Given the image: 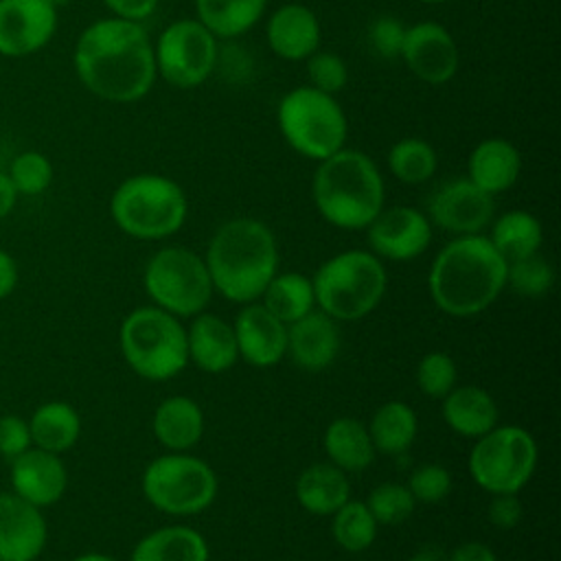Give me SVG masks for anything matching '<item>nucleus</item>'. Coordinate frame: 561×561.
<instances>
[{
  "label": "nucleus",
  "instance_id": "obj_1",
  "mask_svg": "<svg viewBox=\"0 0 561 561\" xmlns=\"http://www.w3.org/2000/svg\"><path fill=\"white\" fill-rule=\"evenodd\" d=\"M81 85L110 103H134L156 81L153 44L140 22L103 18L88 24L72 50Z\"/></svg>",
  "mask_w": 561,
  "mask_h": 561
},
{
  "label": "nucleus",
  "instance_id": "obj_2",
  "mask_svg": "<svg viewBox=\"0 0 561 561\" xmlns=\"http://www.w3.org/2000/svg\"><path fill=\"white\" fill-rule=\"evenodd\" d=\"M506 267L508 263L489 237H456L432 261L427 276L430 296L449 316H476L491 307L506 287Z\"/></svg>",
  "mask_w": 561,
  "mask_h": 561
},
{
  "label": "nucleus",
  "instance_id": "obj_3",
  "mask_svg": "<svg viewBox=\"0 0 561 561\" xmlns=\"http://www.w3.org/2000/svg\"><path fill=\"white\" fill-rule=\"evenodd\" d=\"M204 263L213 289L232 302H252L278 272L276 239L263 221L237 217L217 228Z\"/></svg>",
  "mask_w": 561,
  "mask_h": 561
},
{
  "label": "nucleus",
  "instance_id": "obj_4",
  "mask_svg": "<svg viewBox=\"0 0 561 561\" xmlns=\"http://www.w3.org/2000/svg\"><path fill=\"white\" fill-rule=\"evenodd\" d=\"M311 195L318 213L329 224L359 230L383 208V178L364 151L342 147L318 162Z\"/></svg>",
  "mask_w": 561,
  "mask_h": 561
},
{
  "label": "nucleus",
  "instance_id": "obj_5",
  "mask_svg": "<svg viewBox=\"0 0 561 561\" xmlns=\"http://www.w3.org/2000/svg\"><path fill=\"white\" fill-rule=\"evenodd\" d=\"M182 186L158 173H136L123 180L110 199L114 224L134 239H164L178 232L186 219Z\"/></svg>",
  "mask_w": 561,
  "mask_h": 561
},
{
  "label": "nucleus",
  "instance_id": "obj_6",
  "mask_svg": "<svg viewBox=\"0 0 561 561\" xmlns=\"http://www.w3.org/2000/svg\"><path fill=\"white\" fill-rule=\"evenodd\" d=\"M311 285L320 311L333 320H359L381 302L388 276L373 252L346 250L324 261Z\"/></svg>",
  "mask_w": 561,
  "mask_h": 561
},
{
  "label": "nucleus",
  "instance_id": "obj_7",
  "mask_svg": "<svg viewBox=\"0 0 561 561\" xmlns=\"http://www.w3.org/2000/svg\"><path fill=\"white\" fill-rule=\"evenodd\" d=\"M118 342L129 368L151 381L171 379L188 364L186 329L160 307L134 309L121 324Z\"/></svg>",
  "mask_w": 561,
  "mask_h": 561
},
{
  "label": "nucleus",
  "instance_id": "obj_8",
  "mask_svg": "<svg viewBox=\"0 0 561 561\" xmlns=\"http://www.w3.org/2000/svg\"><path fill=\"white\" fill-rule=\"evenodd\" d=\"M276 121L285 142L316 162L340 151L348 134L346 114L335 96L311 85L289 90L278 101Z\"/></svg>",
  "mask_w": 561,
  "mask_h": 561
},
{
  "label": "nucleus",
  "instance_id": "obj_9",
  "mask_svg": "<svg viewBox=\"0 0 561 561\" xmlns=\"http://www.w3.org/2000/svg\"><path fill=\"white\" fill-rule=\"evenodd\" d=\"M142 283L156 307L173 316L202 313L215 291L204 259L180 245L156 252L145 267Z\"/></svg>",
  "mask_w": 561,
  "mask_h": 561
},
{
  "label": "nucleus",
  "instance_id": "obj_10",
  "mask_svg": "<svg viewBox=\"0 0 561 561\" xmlns=\"http://www.w3.org/2000/svg\"><path fill=\"white\" fill-rule=\"evenodd\" d=\"M142 493L162 513L195 515L213 504L217 476L202 458L173 451L147 465Z\"/></svg>",
  "mask_w": 561,
  "mask_h": 561
},
{
  "label": "nucleus",
  "instance_id": "obj_11",
  "mask_svg": "<svg viewBox=\"0 0 561 561\" xmlns=\"http://www.w3.org/2000/svg\"><path fill=\"white\" fill-rule=\"evenodd\" d=\"M537 465V443L519 425L493 427L469 454V473L489 493H517Z\"/></svg>",
  "mask_w": 561,
  "mask_h": 561
},
{
  "label": "nucleus",
  "instance_id": "obj_12",
  "mask_svg": "<svg viewBox=\"0 0 561 561\" xmlns=\"http://www.w3.org/2000/svg\"><path fill=\"white\" fill-rule=\"evenodd\" d=\"M217 57V37L193 18L171 22L153 46L156 75L180 90L202 85L213 75Z\"/></svg>",
  "mask_w": 561,
  "mask_h": 561
},
{
  "label": "nucleus",
  "instance_id": "obj_13",
  "mask_svg": "<svg viewBox=\"0 0 561 561\" xmlns=\"http://www.w3.org/2000/svg\"><path fill=\"white\" fill-rule=\"evenodd\" d=\"M57 22V9L48 0H0V55L20 59L42 50Z\"/></svg>",
  "mask_w": 561,
  "mask_h": 561
},
{
  "label": "nucleus",
  "instance_id": "obj_14",
  "mask_svg": "<svg viewBox=\"0 0 561 561\" xmlns=\"http://www.w3.org/2000/svg\"><path fill=\"white\" fill-rule=\"evenodd\" d=\"M430 219L454 234H480L493 219V195L484 193L469 178L440 184L427 202Z\"/></svg>",
  "mask_w": 561,
  "mask_h": 561
},
{
  "label": "nucleus",
  "instance_id": "obj_15",
  "mask_svg": "<svg viewBox=\"0 0 561 561\" xmlns=\"http://www.w3.org/2000/svg\"><path fill=\"white\" fill-rule=\"evenodd\" d=\"M399 57L416 79L430 85H440L454 79L460 64L456 39L438 22L405 26Z\"/></svg>",
  "mask_w": 561,
  "mask_h": 561
},
{
  "label": "nucleus",
  "instance_id": "obj_16",
  "mask_svg": "<svg viewBox=\"0 0 561 561\" xmlns=\"http://www.w3.org/2000/svg\"><path fill=\"white\" fill-rule=\"evenodd\" d=\"M366 230L373 254L388 261H412L432 241L430 219L412 206L381 208Z\"/></svg>",
  "mask_w": 561,
  "mask_h": 561
},
{
  "label": "nucleus",
  "instance_id": "obj_17",
  "mask_svg": "<svg viewBox=\"0 0 561 561\" xmlns=\"http://www.w3.org/2000/svg\"><path fill=\"white\" fill-rule=\"evenodd\" d=\"M48 541L42 508L13 491H0V561H35Z\"/></svg>",
  "mask_w": 561,
  "mask_h": 561
},
{
  "label": "nucleus",
  "instance_id": "obj_18",
  "mask_svg": "<svg viewBox=\"0 0 561 561\" xmlns=\"http://www.w3.org/2000/svg\"><path fill=\"white\" fill-rule=\"evenodd\" d=\"M11 491L37 508L57 504L68 489V471L59 454L28 447L9 462Z\"/></svg>",
  "mask_w": 561,
  "mask_h": 561
},
{
  "label": "nucleus",
  "instance_id": "obj_19",
  "mask_svg": "<svg viewBox=\"0 0 561 561\" xmlns=\"http://www.w3.org/2000/svg\"><path fill=\"white\" fill-rule=\"evenodd\" d=\"M232 329L239 357H243L252 366H274L287 351V324L270 313L263 305L252 302L243 307Z\"/></svg>",
  "mask_w": 561,
  "mask_h": 561
},
{
  "label": "nucleus",
  "instance_id": "obj_20",
  "mask_svg": "<svg viewBox=\"0 0 561 561\" xmlns=\"http://www.w3.org/2000/svg\"><path fill=\"white\" fill-rule=\"evenodd\" d=\"M272 53L287 61H302L320 48V22L316 13L298 2L276 9L265 26Z\"/></svg>",
  "mask_w": 561,
  "mask_h": 561
},
{
  "label": "nucleus",
  "instance_id": "obj_21",
  "mask_svg": "<svg viewBox=\"0 0 561 561\" xmlns=\"http://www.w3.org/2000/svg\"><path fill=\"white\" fill-rule=\"evenodd\" d=\"M340 351V329L324 311H309L287 324V355L305 370H322L333 364Z\"/></svg>",
  "mask_w": 561,
  "mask_h": 561
},
{
  "label": "nucleus",
  "instance_id": "obj_22",
  "mask_svg": "<svg viewBox=\"0 0 561 561\" xmlns=\"http://www.w3.org/2000/svg\"><path fill=\"white\" fill-rule=\"evenodd\" d=\"M186 351L188 362H193L204 373H224L239 357L232 324L215 313L195 316L186 329Z\"/></svg>",
  "mask_w": 561,
  "mask_h": 561
},
{
  "label": "nucleus",
  "instance_id": "obj_23",
  "mask_svg": "<svg viewBox=\"0 0 561 561\" xmlns=\"http://www.w3.org/2000/svg\"><path fill=\"white\" fill-rule=\"evenodd\" d=\"M519 171L522 156L506 138H484L469 153L467 178L489 195L511 188Z\"/></svg>",
  "mask_w": 561,
  "mask_h": 561
},
{
  "label": "nucleus",
  "instance_id": "obj_24",
  "mask_svg": "<svg viewBox=\"0 0 561 561\" xmlns=\"http://www.w3.org/2000/svg\"><path fill=\"white\" fill-rule=\"evenodd\" d=\"M443 419L456 434L480 438L495 427L497 408L484 388L460 386L443 397Z\"/></svg>",
  "mask_w": 561,
  "mask_h": 561
},
{
  "label": "nucleus",
  "instance_id": "obj_25",
  "mask_svg": "<svg viewBox=\"0 0 561 561\" xmlns=\"http://www.w3.org/2000/svg\"><path fill=\"white\" fill-rule=\"evenodd\" d=\"M298 504L313 515H333L351 500V484L342 469L331 462L309 465L296 480Z\"/></svg>",
  "mask_w": 561,
  "mask_h": 561
},
{
  "label": "nucleus",
  "instance_id": "obj_26",
  "mask_svg": "<svg viewBox=\"0 0 561 561\" xmlns=\"http://www.w3.org/2000/svg\"><path fill=\"white\" fill-rule=\"evenodd\" d=\"M202 408L184 394L164 399L153 412V434L171 451L191 449L202 438Z\"/></svg>",
  "mask_w": 561,
  "mask_h": 561
},
{
  "label": "nucleus",
  "instance_id": "obj_27",
  "mask_svg": "<svg viewBox=\"0 0 561 561\" xmlns=\"http://www.w3.org/2000/svg\"><path fill=\"white\" fill-rule=\"evenodd\" d=\"M28 430L33 447L61 456L77 445L81 436V416L66 401H46L33 410Z\"/></svg>",
  "mask_w": 561,
  "mask_h": 561
},
{
  "label": "nucleus",
  "instance_id": "obj_28",
  "mask_svg": "<svg viewBox=\"0 0 561 561\" xmlns=\"http://www.w3.org/2000/svg\"><path fill=\"white\" fill-rule=\"evenodd\" d=\"M324 451L331 465H335L344 473L364 471L366 467H370L377 454L368 427L351 416H340L329 423L324 432Z\"/></svg>",
  "mask_w": 561,
  "mask_h": 561
},
{
  "label": "nucleus",
  "instance_id": "obj_29",
  "mask_svg": "<svg viewBox=\"0 0 561 561\" xmlns=\"http://www.w3.org/2000/svg\"><path fill=\"white\" fill-rule=\"evenodd\" d=\"M129 561H208V546L195 528L164 526L145 535Z\"/></svg>",
  "mask_w": 561,
  "mask_h": 561
},
{
  "label": "nucleus",
  "instance_id": "obj_30",
  "mask_svg": "<svg viewBox=\"0 0 561 561\" xmlns=\"http://www.w3.org/2000/svg\"><path fill=\"white\" fill-rule=\"evenodd\" d=\"M265 7L267 0H195L197 20L217 39L248 33L263 18Z\"/></svg>",
  "mask_w": 561,
  "mask_h": 561
},
{
  "label": "nucleus",
  "instance_id": "obj_31",
  "mask_svg": "<svg viewBox=\"0 0 561 561\" xmlns=\"http://www.w3.org/2000/svg\"><path fill=\"white\" fill-rule=\"evenodd\" d=\"M416 414L403 401H388L379 405L368 425L375 451H381L386 456H399L408 451L416 438Z\"/></svg>",
  "mask_w": 561,
  "mask_h": 561
},
{
  "label": "nucleus",
  "instance_id": "obj_32",
  "mask_svg": "<svg viewBox=\"0 0 561 561\" xmlns=\"http://www.w3.org/2000/svg\"><path fill=\"white\" fill-rule=\"evenodd\" d=\"M489 241L506 263L537 254L543 241L541 224L526 210H508L493 221Z\"/></svg>",
  "mask_w": 561,
  "mask_h": 561
},
{
  "label": "nucleus",
  "instance_id": "obj_33",
  "mask_svg": "<svg viewBox=\"0 0 561 561\" xmlns=\"http://www.w3.org/2000/svg\"><path fill=\"white\" fill-rule=\"evenodd\" d=\"M261 296H263L261 305L285 324L300 320L316 307L311 278L298 272H283V274L276 272L265 285Z\"/></svg>",
  "mask_w": 561,
  "mask_h": 561
},
{
  "label": "nucleus",
  "instance_id": "obj_34",
  "mask_svg": "<svg viewBox=\"0 0 561 561\" xmlns=\"http://www.w3.org/2000/svg\"><path fill=\"white\" fill-rule=\"evenodd\" d=\"M438 167L434 147L423 138H401L388 151V169L403 184L427 182Z\"/></svg>",
  "mask_w": 561,
  "mask_h": 561
},
{
  "label": "nucleus",
  "instance_id": "obj_35",
  "mask_svg": "<svg viewBox=\"0 0 561 561\" xmlns=\"http://www.w3.org/2000/svg\"><path fill=\"white\" fill-rule=\"evenodd\" d=\"M377 526L379 524L375 522L366 502L346 500L333 513L331 533H333V539L337 541L340 548H344L348 552H362L375 541Z\"/></svg>",
  "mask_w": 561,
  "mask_h": 561
},
{
  "label": "nucleus",
  "instance_id": "obj_36",
  "mask_svg": "<svg viewBox=\"0 0 561 561\" xmlns=\"http://www.w3.org/2000/svg\"><path fill=\"white\" fill-rule=\"evenodd\" d=\"M7 175L13 182L18 195L33 197V195L44 193L50 186L55 171H53V162L48 160L46 153L26 149L11 160Z\"/></svg>",
  "mask_w": 561,
  "mask_h": 561
},
{
  "label": "nucleus",
  "instance_id": "obj_37",
  "mask_svg": "<svg viewBox=\"0 0 561 561\" xmlns=\"http://www.w3.org/2000/svg\"><path fill=\"white\" fill-rule=\"evenodd\" d=\"M366 506L373 513L377 524L394 526V524L405 522L414 513L416 500L412 497V493L405 484L381 482L370 491Z\"/></svg>",
  "mask_w": 561,
  "mask_h": 561
},
{
  "label": "nucleus",
  "instance_id": "obj_38",
  "mask_svg": "<svg viewBox=\"0 0 561 561\" xmlns=\"http://www.w3.org/2000/svg\"><path fill=\"white\" fill-rule=\"evenodd\" d=\"M554 283L552 265L539 254H530L517 261H511L506 267V285L513 287L519 296L537 298L550 291Z\"/></svg>",
  "mask_w": 561,
  "mask_h": 561
},
{
  "label": "nucleus",
  "instance_id": "obj_39",
  "mask_svg": "<svg viewBox=\"0 0 561 561\" xmlns=\"http://www.w3.org/2000/svg\"><path fill=\"white\" fill-rule=\"evenodd\" d=\"M456 364L443 351H432L419 362L416 383L432 399H443L451 388H456Z\"/></svg>",
  "mask_w": 561,
  "mask_h": 561
},
{
  "label": "nucleus",
  "instance_id": "obj_40",
  "mask_svg": "<svg viewBox=\"0 0 561 561\" xmlns=\"http://www.w3.org/2000/svg\"><path fill=\"white\" fill-rule=\"evenodd\" d=\"M307 77L311 88L335 94L348 83V68L340 55L318 48L307 57Z\"/></svg>",
  "mask_w": 561,
  "mask_h": 561
},
{
  "label": "nucleus",
  "instance_id": "obj_41",
  "mask_svg": "<svg viewBox=\"0 0 561 561\" xmlns=\"http://www.w3.org/2000/svg\"><path fill=\"white\" fill-rule=\"evenodd\" d=\"M412 497L421 504H438L451 491V473L436 462H425L416 467L405 484Z\"/></svg>",
  "mask_w": 561,
  "mask_h": 561
},
{
  "label": "nucleus",
  "instance_id": "obj_42",
  "mask_svg": "<svg viewBox=\"0 0 561 561\" xmlns=\"http://www.w3.org/2000/svg\"><path fill=\"white\" fill-rule=\"evenodd\" d=\"M31 430L28 421L20 414H2L0 416V458L11 462L20 454L31 447Z\"/></svg>",
  "mask_w": 561,
  "mask_h": 561
},
{
  "label": "nucleus",
  "instance_id": "obj_43",
  "mask_svg": "<svg viewBox=\"0 0 561 561\" xmlns=\"http://www.w3.org/2000/svg\"><path fill=\"white\" fill-rule=\"evenodd\" d=\"M403 33H405V26H403L397 18H392V15H381V18H377V20L370 24L368 37H370L373 48H375L381 57L394 59V57H399V53H401Z\"/></svg>",
  "mask_w": 561,
  "mask_h": 561
},
{
  "label": "nucleus",
  "instance_id": "obj_44",
  "mask_svg": "<svg viewBox=\"0 0 561 561\" xmlns=\"http://www.w3.org/2000/svg\"><path fill=\"white\" fill-rule=\"evenodd\" d=\"M524 506L517 493H495L489 504V522L502 530L515 528L522 522Z\"/></svg>",
  "mask_w": 561,
  "mask_h": 561
},
{
  "label": "nucleus",
  "instance_id": "obj_45",
  "mask_svg": "<svg viewBox=\"0 0 561 561\" xmlns=\"http://www.w3.org/2000/svg\"><path fill=\"white\" fill-rule=\"evenodd\" d=\"M103 4L110 9V13L114 18L129 20V22H142L145 18H149L156 11L158 0H103Z\"/></svg>",
  "mask_w": 561,
  "mask_h": 561
},
{
  "label": "nucleus",
  "instance_id": "obj_46",
  "mask_svg": "<svg viewBox=\"0 0 561 561\" xmlns=\"http://www.w3.org/2000/svg\"><path fill=\"white\" fill-rule=\"evenodd\" d=\"M445 561H497L495 552L482 543V541H467L456 546L449 554H445Z\"/></svg>",
  "mask_w": 561,
  "mask_h": 561
},
{
  "label": "nucleus",
  "instance_id": "obj_47",
  "mask_svg": "<svg viewBox=\"0 0 561 561\" xmlns=\"http://www.w3.org/2000/svg\"><path fill=\"white\" fill-rule=\"evenodd\" d=\"M18 285V263L15 259L0 248V300L11 296Z\"/></svg>",
  "mask_w": 561,
  "mask_h": 561
},
{
  "label": "nucleus",
  "instance_id": "obj_48",
  "mask_svg": "<svg viewBox=\"0 0 561 561\" xmlns=\"http://www.w3.org/2000/svg\"><path fill=\"white\" fill-rule=\"evenodd\" d=\"M18 191L13 186V182L9 180L7 171H0V219H4L7 215H11V210L18 204Z\"/></svg>",
  "mask_w": 561,
  "mask_h": 561
},
{
  "label": "nucleus",
  "instance_id": "obj_49",
  "mask_svg": "<svg viewBox=\"0 0 561 561\" xmlns=\"http://www.w3.org/2000/svg\"><path fill=\"white\" fill-rule=\"evenodd\" d=\"M410 561H445V554L438 548H434V546H425V548L416 550L410 557Z\"/></svg>",
  "mask_w": 561,
  "mask_h": 561
},
{
  "label": "nucleus",
  "instance_id": "obj_50",
  "mask_svg": "<svg viewBox=\"0 0 561 561\" xmlns=\"http://www.w3.org/2000/svg\"><path fill=\"white\" fill-rule=\"evenodd\" d=\"M70 561H116V559H112L107 554H101V552H85V554H79V557H75Z\"/></svg>",
  "mask_w": 561,
  "mask_h": 561
},
{
  "label": "nucleus",
  "instance_id": "obj_51",
  "mask_svg": "<svg viewBox=\"0 0 561 561\" xmlns=\"http://www.w3.org/2000/svg\"><path fill=\"white\" fill-rule=\"evenodd\" d=\"M48 2H50V4H53V7H55V9H57V11H59V9H64V7H68V4H70V2H72V0H48Z\"/></svg>",
  "mask_w": 561,
  "mask_h": 561
},
{
  "label": "nucleus",
  "instance_id": "obj_52",
  "mask_svg": "<svg viewBox=\"0 0 561 561\" xmlns=\"http://www.w3.org/2000/svg\"><path fill=\"white\" fill-rule=\"evenodd\" d=\"M421 2H427V4H443V2H449V0H421Z\"/></svg>",
  "mask_w": 561,
  "mask_h": 561
}]
</instances>
